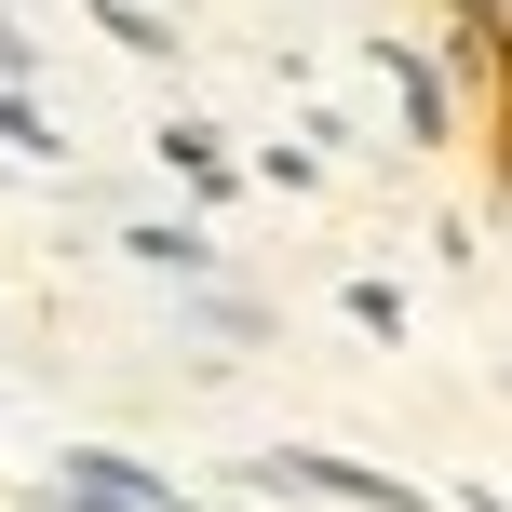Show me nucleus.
Here are the masks:
<instances>
[{
  "instance_id": "6",
  "label": "nucleus",
  "mask_w": 512,
  "mask_h": 512,
  "mask_svg": "<svg viewBox=\"0 0 512 512\" xmlns=\"http://www.w3.org/2000/svg\"><path fill=\"white\" fill-rule=\"evenodd\" d=\"M95 27H108V41H122V54H176V27H162L149 0H95Z\"/></svg>"
},
{
  "instance_id": "8",
  "label": "nucleus",
  "mask_w": 512,
  "mask_h": 512,
  "mask_svg": "<svg viewBox=\"0 0 512 512\" xmlns=\"http://www.w3.org/2000/svg\"><path fill=\"white\" fill-rule=\"evenodd\" d=\"M189 324H203V337H230V351H256V337H270V310H256V297H203Z\"/></svg>"
},
{
  "instance_id": "9",
  "label": "nucleus",
  "mask_w": 512,
  "mask_h": 512,
  "mask_svg": "<svg viewBox=\"0 0 512 512\" xmlns=\"http://www.w3.org/2000/svg\"><path fill=\"white\" fill-rule=\"evenodd\" d=\"M14 68H27V27H14V14H0V81H14Z\"/></svg>"
},
{
  "instance_id": "7",
  "label": "nucleus",
  "mask_w": 512,
  "mask_h": 512,
  "mask_svg": "<svg viewBox=\"0 0 512 512\" xmlns=\"http://www.w3.org/2000/svg\"><path fill=\"white\" fill-rule=\"evenodd\" d=\"M135 256H149V270H203V230H189V216H149V230H122Z\"/></svg>"
},
{
  "instance_id": "3",
  "label": "nucleus",
  "mask_w": 512,
  "mask_h": 512,
  "mask_svg": "<svg viewBox=\"0 0 512 512\" xmlns=\"http://www.w3.org/2000/svg\"><path fill=\"white\" fill-rule=\"evenodd\" d=\"M378 68H391V95H405V135H418V149H445V135H459L445 68H432V54H405V41H378Z\"/></svg>"
},
{
  "instance_id": "1",
  "label": "nucleus",
  "mask_w": 512,
  "mask_h": 512,
  "mask_svg": "<svg viewBox=\"0 0 512 512\" xmlns=\"http://www.w3.org/2000/svg\"><path fill=\"white\" fill-rule=\"evenodd\" d=\"M243 486H297V499H351V512H432V486H405L378 459H337V445H256Z\"/></svg>"
},
{
  "instance_id": "2",
  "label": "nucleus",
  "mask_w": 512,
  "mask_h": 512,
  "mask_svg": "<svg viewBox=\"0 0 512 512\" xmlns=\"http://www.w3.org/2000/svg\"><path fill=\"white\" fill-rule=\"evenodd\" d=\"M54 499L68 512H176V486H162L149 459H122V445H68V459H54Z\"/></svg>"
},
{
  "instance_id": "11",
  "label": "nucleus",
  "mask_w": 512,
  "mask_h": 512,
  "mask_svg": "<svg viewBox=\"0 0 512 512\" xmlns=\"http://www.w3.org/2000/svg\"><path fill=\"white\" fill-rule=\"evenodd\" d=\"M176 512H216V499H189V486H176Z\"/></svg>"
},
{
  "instance_id": "10",
  "label": "nucleus",
  "mask_w": 512,
  "mask_h": 512,
  "mask_svg": "<svg viewBox=\"0 0 512 512\" xmlns=\"http://www.w3.org/2000/svg\"><path fill=\"white\" fill-rule=\"evenodd\" d=\"M459 512H512V499H499V486H459Z\"/></svg>"
},
{
  "instance_id": "4",
  "label": "nucleus",
  "mask_w": 512,
  "mask_h": 512,
  "mask_svg": "<svg viewBox=\"0 0 512 512\" xmlns=\"http://www.w3.org/2000/svg\"><path fill=\"white\" fill-rule=\"evenodd\" d=\"M0 149H14V162H68V135L41 122V95H27V81H0Z\"/></svg>"
},
{
  "instance_id": "5",
  "label": "nucleus",
  "mask_w": 512,
  "mask_h": 512,
  "mask_svg": "<svg viewBox=\"0 0 512 512\" xmlns=\"http://www.w3.org/2000/svg\"><path fill=\"white\" fill-rule=\"evenodd\" d=\"M162 162H176V176L203 189V203H216V189H230V149H216L203 122H162Z\"/></svg>"
}]
</instances>
